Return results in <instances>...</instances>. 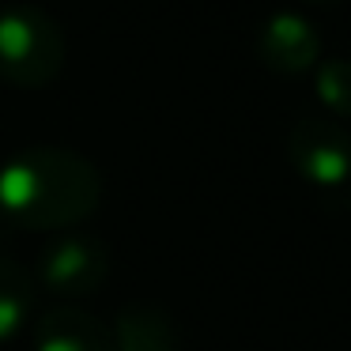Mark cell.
<instances>
[{
  "label": "cell",
  "instance_id": "obj_1",
  "mask_svg": "<svg viewBox=\"0 0 351 351\" xmlns=\"http://www.w3.org/2000/svg\"><path fill=\"white\" fill-rule=\"evenodd\" d=\"M102 200V174L69 147H27L0 170V208L27 230H61Z\"/></svg>",
  "mask_w": 351,
  "mask_h": 351
},
{
  "label": "cell",
  "instance_id": "obj_2",
  "mask_svg": "<svg viewBox=\"0 0 351 351\" xmlns=\"http://www.w3.org/2000/svg\"><path fill=\"white\" fill-rule=\"evenodd\" d=\"M64 31L38 8L0 16V76L16 87H46L64 69Z\"/></svg>",
  "mask_w": 351,
  "mask_h": 351
},
{
  "label": "cell",
  "instance_id": "obj_3",
  "mask_svg": "<svg viewBox=\"0 0 351 351\" xmlns=\"http://www.w3.org/2000/svg\"><path fill=\"white\" fill-rule=\"evenodd\" d=\"M287 159L313 189H343L351 185V132L332 117H302L287 132Z\"/></svg>",
  "mask_w": 351,
  "mask_h": 351
},
{
  "label": "cell",
  "instance_id": "obj_4",
  "mask_svg": "<svg viewBox=\"0 0 351 351\" xmlns=\"http://www.w3.org/2000/svg\"><path fill=\"white\" fill-rule=\"evenodd\" d=\"M110 276V253L99 238L84 234H64L53 238L46 250L38 253V268H34V283L61 298H87L106 283Z\"/></svg>",
  "mask_w": 351,
  "mask_h": 351
},
{
  "label": "cell",
  "instance_id": "obj_5",
  "mask_svg": "<svg viewBox=\"0 0 351 351\" xmlns=\"http://www.w3.org/2000/svg\"><path fill=\"white\" fill-rule=\"evenodd\" d=\"M34 351H114L110 321L64 302L34 317Z\"/></svg>",
  "mask_w": 351,
  "mask_h": 351
},
{
  "label": "cell",
  "instance_id": "obj_6",
  "mask_svg": "<svg viewBox=\"0 0 351 351\" xmlns=\"http://www.w3.org/2000/svg\"><path fill=\"white\" fill-rule=\"evenodd\" d=\"M317 49H321L317 31L298 16H272L257 34V57L283 76L306 72L317 61Z\"/></svg>",
  "mask_w": 351,
  "mask_h": 351
},
{
  "label": "cell",
  "instance_id": "obj_7",
  "mask_svg": "<svg viewBox=\"0 0 351 351\" xmlns=\"http://www.w3.org/2000/svg\"><path fill=\"white\" fill-rule=\"evenodd\" d=\"M114 351H182V336H178L174 321L159 306H125L114 321Z\"/></svg>",
  "mask_w": 351,
  "mask_h": 351
},
{
  "label": "cell",
  "instance_id": "obj_8",
  "mask_svg": "<svg viewBox=\"0 0 351 351\" xmlns=\"http://www.w3.org/2000/svg\"><path fill=\"white\" fill-rule=\"evenodd\" d=\"M34 298H38L34 272L23 268L16 257L0 253V343L12 340V336L31 321Z\"/></svg>",
  "mask_w": 351,
  "mask_h": 351
},
{
  "label": "cell",
  "instance_id": "obj_9",
  "mask_svg": "<svg viewBox=\"0 0 351 351\" xmlns=\"http://www.w3.org/2000/svg\"><path fill=\"white\" fill-rule=\"evenodd\" d=\"M317 95L336 117H351V61H328L317 72Z\"/></svg>",
  "mask_w": 351,
  "mask_h": 351
},
{
  "label": "cell",
  "instance_id": "obj_10",
  "mask_svg": "<svg viewBox=\"0 0 351 351\" xmlns=\"http://www.w3.org/2000/svg\"><path fill=\"white\" fill-rule=\"evenodd\" d=\"M313 4H332V0H313Z\"/></svg>",
  "mask_w": 351,
  "mask_h": 351
}]
</instances>
